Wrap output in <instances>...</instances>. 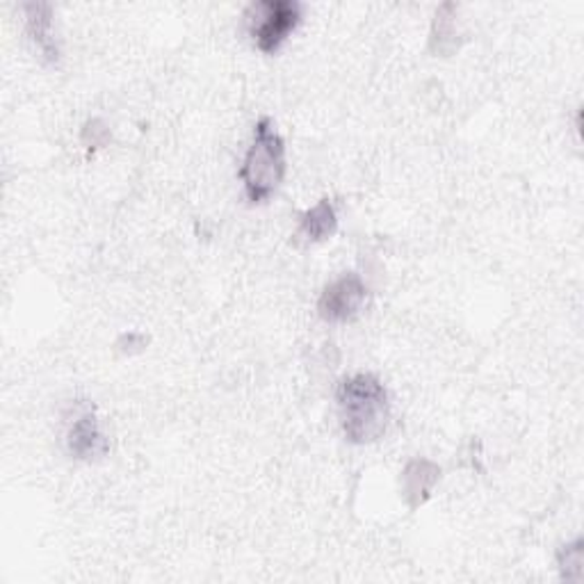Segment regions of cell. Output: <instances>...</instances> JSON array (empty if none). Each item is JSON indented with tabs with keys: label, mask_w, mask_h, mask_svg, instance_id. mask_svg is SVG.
Masks as SVG:
<instances>
[{
	"label": "cell",
	"mask_w": 584,
	"mask_h": 584,
	"mask_svg": "<svg viewBox=\"0 0 584 584\" xmlns=\"http://www.w3.org/2000/svg\"><path fill=\"white\" fill-rule=\"evenodd\" d=\"M336 405L344 439L352 445L377 443L390 420V397L384 382L373 373L344 377L336 390Z\"/></svg>",
	"instance_id": "obj_1"
},
{
	"label": "cell",
	"mask_w": 584,
	"mask_h": 584,
	"mask_svg": "<svg viewBox=\"0 0 584 584\" xmlns=\"http://www.w3.org/2000/svg\"><path fill=\"white\" fill-rule=\"evenodd\" d=\"M285 142L270 117H260L254 126V138L237 170L245 197L252 206L270 201L285 178Z\"/></svg>",
	"instance_id": "obj_2"
},
{
	"label": "cell",
	"mask_w": 584,
	"mask_h": 584,
	"mask_svg": "<svg viewBox=\"0 0 584 584\" xmlns=\"http://www.w3.org/2000/svg\"><path fill=\"white\" fill-rule=\"evenodd\" d=\"M302 19L304 5L297 0H256L245 12L247 33L265 56L279 52L290 35L300 28Z\"/></svg>",
	"instance_id": "obj_3"
},
{
	"label": "cell",
	"mask_w": 584,
	"mask_h": 584,
	"mask_svg": "<svg viewBox=\"0 0 584 584\" xmlns=\"http://www.w3.org/2000/svg\"><path fill=\"white\" fill-rule=\"evenodd\" d=\"M367 300V283L359 272H344L334 279L317 300V315L329 325L357 320Z\"/></svg>",
	"instance_id": "obj_4"
},
{
	"label": "cell",
	"mask_w": 584,
	"mask_h": 584,
	"mask_svg": "<svg viewBox=\"0 0 584 584\" xmlns=\"http://www.w3.org/2000/svg\"><path fill=\"white\" fill-rule=\"evenodd\" d=\"M67 449L78 462H96L108 455L110 441L103 434L94 407L78 411L67 428Z\"/></svg>",
	"instance_id": "obj_5"
},
{
	"label": "cell",
	"mask_w": 584,
	"mask_h": 584,
	"mask_svg": "<svg viewBox=\"0 0 584 584\" xmlns=\"http://www.w3.org/2000/svg\"><path fill=\"white\" fill-rule=\"evenodd\" d=\"M441 482V466L432 459L416 457L411 459L400 477V491L402 500L407 502L409 510H418L428 502Z\"/></svg>",
	"instance_id": "obj_6"
},
{
	"label": "cell",
	"mask_w": 584,
	"mask_h": 584,
	"mask_svg": "<svg viewBox=\"0 0 584 584\" xmlns=\"http://www.w3.org/2000/svg\"><path fill=\"white\" fill-rule=\"evenodd\" d=\"M23 12H25V25H28V35L42 50L44 60L56 65L60 60V44L56 31H52V8L46 3H28L23 5Z\"/></svg>",
	"instance_id": "obj_7"
},
{
	"label": "cell",
	"mask_w": 584,
	"mask_h": 584,
	"mask_svg": "<svg viewBox=\"0 0 584 584\" xmlns=\"http://www.w3.org/2000/svg\"><path fill=\"white\" fill-rule=\"evenodd\" d=\"M462 44V33H459V21H457V5L455 3H443L432 21L430 31V50L436 58H447L459 48Z\"/></svg>",
	"instance_id": "obj_8"
},
{
	"label": "cell",
	"mask_w": 584,
	"mask_h": 584,
	"mask_svg": "<svg viewBox=\"0 0 584 584\" xmlns=\"http://www.w3.org/2000/svg\"><path fill=\"white\" fill-rule=\"evenodd\" d=\"M338 231V212L331 199H320L300 215V235L308 243H325Z\"/></svg>",
	"instance_id": "obj_9"
},
{
	"label": "cell",
	"mask_w": 584,
	"mask_h": 584,
	"mask_svg": "<svg viewBox=\"0 0 584 584\" xmlns=\"http://www.w3.org/2000/svg\"><path fill=\"white\" fill-rule=\"evenodd\" d=\"M557 569H560V577L569 582H580L584 577V541L582 537H575L573 541L564 544L557 550Z\"/></svg>",
	"instance_id": "obj_10"
},
{
	"label": "cell",
	"mask_w": 584,
	"mask_h": 584,
	"mask_svg": "<svg viewBox=\"0 0 584 584\" xmlns=\"http://www.w3.org/2000/svg\"><path fill=\"white\" fill-rule=\"evenodd\" d=\"M81 142L85 144V149L96 151L110 142V128L105 126L103 119H96V117L87 119L81 130Z\"/></svg>",
	"instance_id": "obj_11"
},
{
	"label": "cell",
	"mask_w": 584,
	"mask_h": 584,
	"mask_svg": "<svg viewBox=\"0 0 584 584\" xmlns=\"http://www.w3.org/2000/svg\"><path fill=\"white\" fill-rule=\"evenodd\" d=\"M149 338L140 331H128V334H121L119 340H117V350L121 354H136V352H142L147 348Z\"/></svg>",
	"instance_id": "obj_12"
}]
</instances>
